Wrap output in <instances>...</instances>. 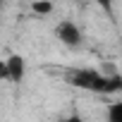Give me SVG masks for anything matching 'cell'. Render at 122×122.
<instances>
[{
  "instance_id": "277c9868",
  "label": "cell",
  "mask_w": 122,
  "mask_h": 122,
  "mask_svg": "<svg viewBox=\"0 0 122 122\" xmlns=\"http://www.w3.org/2000/svg\"><path fill=\"white\" fill-rule=\"evenodd\" d=\"M31 7H34V12H38V15H48V12L53 10V5L48 3V0H36Z\"/></svg>"
},
{
  "instance_id": "6da1fadb",
  "label": "cell",
  "mask_w": 122,
  "mask_h": 122,
  "mask_svg": "<svg viewBox=\"0 0 122 122\" xmlns=\"http://www.w3.org/2000/svg\"><path fill=\"white\" fill-rule=\"evenodd\" d=\"M55 34H57V38L62 41L65 46H79L81 43V31L72 22H60L57 29H55Z\"/></svg>"
},
{
  "instance_id": "8992f818",
  "label": "cell",
  "mask_w": 122,
  "mask_h": 122,
  "mask_svg": "<svg viewBox=\"0 0 122 122\" xmlns=\"http://www.w3.org/2000/svg\"><path fill=\"white\" fill-rule=\"evenodd\" d=\"M96 3H98V5H103L105 10H110V0H96Z\"/></svg>"
},
{
  "instance_id": "3957f363",
  "label": "cell",
  "mask_w": 122,
  "mask_h": 122,
  "mask_svg": "<svg viewBox=\"0 0 122 122\" xmlns=\"http://www.w3.org/2000/svg\"><path fill=\"white\" fill-rule=\"evenodd\" d=\"M108 120H110V122H122V103H112V105H110Z\"/></svg>"
},
{
  "instance_id": "7a4b0ae2",
  "label": "cell",
  "mask_w": 122,
  "mask_h": 122,
  "mask_svg": "<svg viewBox=\"0 0 122 122\" xmlns=\"http://www.w3.org/2000/svg\"><path fill=\"white\" fill-rule=\"evenodd\" d=\"M5 70H7V79L10 81H22V77H24V60H22V55H10L7 62H5Z\"/></svg>"
},
{
  "instance_id": "52a82bcc",
  "label": "cell",
  "mask_w": 122,
  "mask_h": 122,
  "mask_svg": "<svg viewBox=\"0 0 122 122\" xmlns=\"http://www.w3.org/2000/svg\"><path fill=\"white\" fill-rule=\"evenodd\" d=\"M65 122H84V120H79V117H67Z\"/></svg>"
},
{
  "instance_id": "5b68a950",
  "label": "cell",
  "mask_w": 122,
  "mask_h": 122,
  "mask_svg": "<svg viewBox=\"0 0 122 122\" xmlns=\"http://www.w3.org/2000/svg\"><path fill=\"white\" fill-rule=\"evenodd\" d=\"M0 77L7 79V70H5V62H0Z\"/></svg>"
}]
</instances>
